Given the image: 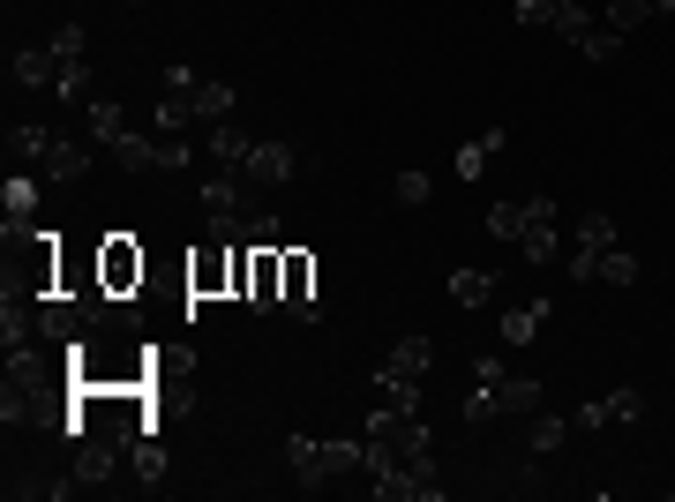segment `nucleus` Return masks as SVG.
Returning a JSON list of instances; mask_svg holds the SVG:
<instances>
[{
  "instance_id": "25",
  "label": "nucleus",
  "mask_w": 675,
  "mask_h": 502,
  "mask_svg": "<svg viewBox=\"0 0 675 502\" xmlns=\"http://www.w3.org/2000/svg\"><path fill=\"white\" fill-rule=\"evenodd\" d=\"M241 188H248V172H211L203 180V210H241Z\"/></svg>"
},
{
  "instance_id": "30",
  "label": "nucleus",
  "mask_w": 675,
  "mask_h": 502,
  "mask_svg": "<svg viewBox=\"0 0 675 502\" xmlns=\"http://www.w3.org/2000/svg\"><path fill=\"white\" fill-rule=\"evenodd\" d=\"M563 443H571V420H533V458H549Z\"/></svg>"
},
{
  "instance_id": "18",
  "label": "nucleus",
  "mask_w": 675,
  "mask_h": 502,
  "mask_svg": "<svg viewBox=\"0 0 675 502\" xmlns=\"http://www.w3.org/2000/svg\"><path fill=\"white\" fill-rule=\"evenodd\" d=\"M90 135H98V143H106V150H113V143H121V135H135V127H128V113L121 105H113V98H90Z\"/></svg>"
},
{
  "instance_id": "21",
  "label": "nucleus",
  "mask_w": 675,
  "mask_h": 502,
  "mask_svg": "<svg viewBox=\"0 0 675 502\" xmlns=\"http://www.w3.org/2000/svg\"><path fill=\"white\" fill-rule=\"evenodd\" d=\"M451 300H458V308H488V300H496V278H488V270H451Z\"/></svg>"
},
{
  "instance_id": "16",
  "label": "nucleus",
  "mask_w": 675,
  "mask_h": 502,
  "mask_svg": "<svg viewBox=\"0 0 675 502\" xmlns=\"http://www.w3.org/2000/svg\"><path fill=\"white\" fill-rule=\"evenodd\" d=\"M158 150H166L158 135H121V143H113V166L121 172H158Z\"/></svg>"
},
{
  "instance_id": "23",
  "label": "nucleus",
  "mask_w": 675,
  "mask_h": 502,
  "mask_svg": "<svg viewBox=\"0 0 675 502\" xmlns=\"http://www.w3.org/2000/svg\"><path fill=\"white\" fill-rule=\"evenodd\" d=\"M593 278L623 293V286H638V255H631V248H608V255H600V263H593Z\"/></svg>"
},
{
  "instance_id": "33",
  "label": "nucleus",
  "mask_w": 675,
  "mask_h": 502,
  "mask_svg": "<svg viewBox=\"0 0 675 502\" xmlns=\"http://www.w3.org/2000/svg\"><path fill=\"white\" fill-rule=\"evenodd\" d=\"M465 420H504V405H496V382H473V398H465Z\"/></svg>"
},
{
  "instance_id": "31",
  "label": "nucleus",
  "mask_w": 675,
  "mask_h": 502,
  "mask_svg": "<svg viewBox=\"0 0 675 502\" xmlns=\"http://www.w3.org/2000/svg\"><path fill=\"white\" fill-rule=\"evenodd\" d=\"M428 188H435L428 172H398V180H390V196H398L406 210H421V203H428Z\"/></svg>"
},
{
  "instance_id": "27",
  "label": "nucleus",
  "mask_w": 675,
  "mask_h": 502,
  "mask_svg": "<svg viewBox=\"0 0 675 502\" xmlns=\"http://www.w3.org/2000/svg\"><path fill=\"white\" fill-rule=\"evenodd\" d=\"M555 8L563 0H510V23L518 31H555Z\"/></svg>"
},
{
  "instance_id": "17",
  "label": "nucleus",
  "mask_w": 675,
  "mask_h": 502,
  "mask_svg": "<svg viewBox=\"0 0 675 502\" xmlns=\"http://www.w3.org/2000/svg\"><path fill=\"white\" fill-rule=\"evenodd\" d=\"M15 83H31V90L60 83V60H53V45H31V53H15Z\"/></svg>"
},
{
  "instance_id": "22",
  "label": "nucleus",
  "mask_w": 675,
  "mask_h": 502,
  "mask_svg": "<svg viewBox=\"0 0 675 502\" xmlns=\"http://www.w3.org/2000/svg\"><path fill=\"white\" fill-rule=\"evenodd\" d=\"M0 210H8V217H31V210H38V180H31V172H8V180H0Z\"/></svg>"
},
{
  "instance_id": "9",
  "label": "nucleus",
  "mask_w": 675,
  "mask_h": 502,
  "mask_svg": "<svg viewBox=\"0 0 675 502\" xmlns=\"http://www.w3.org/2000/svg\"><path fill=\"white\" fill-rule=\"evenodd\" d=\"M286 465L300 472V488H323V480H338V472H331V450H323L316 435H294V443H286Z\"/></svg>"
},
{
  "instance_id": "19",
  "label": "nucleus",
  "mask_w": 675,
  "mask_h": 502,
  "mask_svg": "<svg viewBox=\"0 0 675 502\" xmlns=\"http://www.w3.org/2000/svg\"><path fill=\"white\" fill-rule=\"evenodd\" d=\"M653 15H661V0H608V15H600V23H608L616 38H631L638 23H653Z\"/></svg>"
},
{
  "instance_id": "36",
  "label": "nucleus",
  "mask_w": 675,
  "mask_h": 502,
  "mask_svg": "<svg viewBox=\"0 0 675 502\" xmlns=\"http://www.w3.org/2000/svg\"><path fill=\"white\" fill-rule=\"evenodd\" d=\"M53 90H60V98H84L90 90V60H60V83Z\"/></svg>"
},
{
  "instance_id": "6",
  "label": "nucleus",
  "mask_w": 675,
  "mask_h": 502,
  "mask_svg": "<svg viewBox=\"0 0 675 502\" xmlns=\"http://www.w3.org/2000/svg\"><path fill=\"white\" fill-rule=\"evenodd\" d=\"M294 166H300L294 143H255V150H248V180H255V188H286Z\"/></svg>"
},
{
  "instance_id": "5",
  "label": "nucleus",
  "mask_w": 675,
  "mask_h": 502,
  "mask_svg": "<svg viewBox=\"0 0 675 502\" xmlns=\"http://www.w3.org/2000/svg\"><path fill=\"white\" fill-rule=\"evenodd\" d=\"M90 172H98V158H90L84 143H60V135H53V150H45V180H53V188H84Z\"/></svg>"
},
{
  "instance_id": "35",
  "label": "nucleus",
  "mask_w": 675,
  "mask_h": 502,
  "mask_svg": "<svg viewBox=\"0 0 675 502\" xmlns=\"http://www.w3.org/2000/svg\"><path fill=\"white\" fill-rule=\"evenodd\" d=\"M383 405H398V413H421V382H376Z\"/></svg>"
},
{
  "instance_id": "26",
  "label": "nucleus",
  "mask_w": 675,
  "mask_h": 502,
  "mask_svg": "<svg viewBox=\"0 0 675 502\" xmlns=\"http://www.w3.org/2000/svg\"><path fill=\"white\" fill-rule=\"evenodd\" d=\"M225 113H233V83L203 76V83H196V121H225Z\"/></svg>"
},
{
  "instance_id": "10",
  "label": "nucleus",
  "mask_w": 675,
  "mask_h": 502,
  "mask_svg": "<svg viewBox=\"0 0 675 502\" xmlns=\"http://www.w3.org/2000/svg\"><path fill=\"white\" fill-rule=\"evenodd\" d=\"M188 121H196V90L166 83V90H158V113H151V127H158V135H188Z\"/></svg>"
},
{
  "instance_id": "20",
  "label": "nucleus",
  "mask_w": 675,
  "mask_h": 502,
  "mask_svg": "<svg viewBox=\"0 0 675 502\" xmlns=\"http://www.w3.org/2000/svg\"><path fill=\"white\" fill-rule=\"evenodd\" d=\"M496 405H504V413H541V382L533 376H504L496 382Z\"/></svg>"
},
{
  "instance_id": "7",
  "label": "nucleus",
  "mask_w": 675,
  "mask_h": 502,
  "mask_svg": "<svg viewBox=\"0 0 675 502\" xmlns=\"http://www.w3.org/2000/svg\"><path fill=\"white\" fill-rule=\"evenodd\" d=\"M286 308L300 323H323V300H316V263L308 255H286Z\"/></svg>"
},
{
  "instance_id": "24",
  "label": "nucleus",
  "mask_w": 675,
  "mask_h": 502,
  "mask_svg": "<svg viewBox=\"0 0 675 502\" xmlns=\"http://www.w3.org/2000/svg\"><path fill=\"white\" fill-rule=\"evenodd\" d=\"M541 315H549V300H525V308H510V315H504V345H533Z\"/></svg>"
},
{
  "instance_id": "13",
  "label": "nucleus",
  "mask_w": 675,
  "mask_h": 502,
  "mask_svg": "<svg viewBox=\"0 0 675 502\" xmlns=\"http://www.w3.org/2000/svg\"><path fill=\"white\" fill-rule=\"evenodd\" d=\"M45 150H53V135L38 121H8V158L15 166H45Z\"/></svg>"
},
{
  "instance_id": "29",
  "label": "nucleus",
  "mask_w": 675,
  "mask_h": 502,
  "mask_svg": "<svg viewBox=\"0 0 675 502\" xmlns=\"http://www.w3.org/2000/svg\"><path fill=\"white\" fill-rule=\"evenodd\" d=\"M488 233H496V241H518V233H525V203H496L488 210Z\"/></svg>"
},
{
  "instance_id": "4",
  "label": "nucleus",
  "mask_w": 675,
  "mask_h": 502,
  "mask_svg": "<svg viewBox=\"0 0 675 502\" xmlns=\"http://www.w3.org/2000/svg\"><path fill=\"white\" fill-rule=\"evenodd\" d=\"M518 255L541 270V263H555V203L549 196H533V217H525V233H518Z\"/></svg>"
},
{
  "instance_id": "28",
  "label": "nucleus",
  "mask_w": 675,
  "mask_h": 502,
  "mask_svg": "<svg viewBox=\"0 0 675 502\" xmlns=\"http://www.w3.org/2000/svg\"><path fill=\"white\" fill-rule=\"evenodd\" d=\"M578 53H586V60H616V53H623V38H616V31H608V23H586V31H578Z\"/></svg>"
},
{
  "instance_id": "32",
  "label": "nucleus",
  "mask_w": 675,
  "mask_h": 502,
  "mask_svg": "<svg viewBox=\"0 0 675 502\" xmlns=\"http://www.w3.org/2000/svg\"><path fill=\"white\" fill-rule=\"evenodd\" d=\"M233 255V248H225ZM225 255H203V263H188V286H196V293H211L218 278H225Z\"/></svg>"
},
{
  "instance_id": "1",
  "label": "nucleus",
  "mask_w": 675,
  "mask_h": 502,
  "mask_svg": "<svg viewBox=\"0 0 675 502\" xmlns=\"http://www.w3.org/2000/svg\"><path fill=\"white\" fill-rule=\"evenodd\" d=\"M608 248H616V217H608V210H586V217H578V241H571V278L593 286V263Z\"/></svg>"
},
{
  "instance_id": "12",
  "label": "nucleus",
  "mask_w": 675,
  "mask_h": 502,
  "mask_svg": "<svg viewBox=\"0 0 675 502\" xmlns=\"http://www.w3.org/2000/svg\"><path fill=\"white\" fill-rule=\"evenodd\" d=\"M128 286H143V255L128 248V241H106V293L121 300Z\"/></svg>"
},
{
  "instance_id": "2",
  "label": "nucleus",
  "mask_w": 675,
  "mask_h": 502,
  "mask_svg": "<svg viewBox=\"0 0 675 502\" xmlns=\"http://www.w3.org/2000/svg\"><path fill=\"white\" fill-rule=\"evenodd\" d=\"M428 368H435V345H428V337H398L376 360V382H421Z\"/></svg>"
},
{
  "instance_id": "15",
  "label": "nucleus",
  "mask_w": 675,
  "mask_h": 502,
  "mask_svg": "<svg viewBox=\"0 0 675 502\" xmlns=\"http://www.w3.org/2000/svg\"><path fill=\"white\" fill-rule=\"evenodd\" d=\"M248 150H255V143L241 135V127H225V121L211 127V166L218 172H248Z\"/></svg>"
},
{
  "instance_id": "34",
  "label": "nucleus",
  "mask_w": 675,
  "mask_h": 502,
  "mask_svg": "<svg viewBox=\"0 0 675 502\" xmlns=\"http://www.w3.org/2000/svg\"><path fill=\"white\" fill-rule=\"evenodd\" d=\"M84 23H60V31H53V60H84Z\"/></svg>"
},
{
  "instance_id": "11",
  "label": "nucleus",
  "mask_w": 675,
  "mask_h": 502,
  "mask_svg": "<svg viewBox=\"0 0 675 502\" xmlns=\"http://www.w3.org/2000/svg\"><path fill=\"white\" fill-rule=\"evenodd\" d=\"M8 495H23V502H60V495H76V480H53V472H38V465H23V472H8Z\"/></svg>"
},
{
  "instance_id": "8",
  "label": "nucleus",
  "mask_w": 675,
  "mask_h": 502,
  "mask_svg": "<svg viewBox=\"0 0 675 502\" xmlns=\"http://www.w3.org/2000/svg\"><path fill=\"white\" fill-rule=\"evenodd\" d=\"M128 472H135L143 495H158V488H166V443H158V435H135V443H128Z\"/></svg>"
},
{
  "instance_id": "3",
  "label": "nucleus",
  "mask_w": 675,
  "mask_h": 502,
  "mask_svg": "<svg viewBox=\"0 0 675 502\" xmlns=\"http://www.w3.org/2000/svg\"><path fill=\"white\" fill-rule=\"evenodd\" d=\"M638 413H645V390H616V398H593V405H578V413H571V427H631Z\"/></svg>"
},
{
  "instance_id": "14",
  "label": "nucleus",
  "mask_w": 675,
  "mask_h": 502,
  "mask_svg": "<svg viewBox=\"0 0 675 502\" xmlns=\"http://www.w3.org/2000/svg\"><path fill=\"white\" fill-rule=\"evenodd\" d=\"M504 143H510V127H488V135H473L458 158H451V166H458V180H480V172H488V158H496Z\"/></svg>"
}]
</instances>
